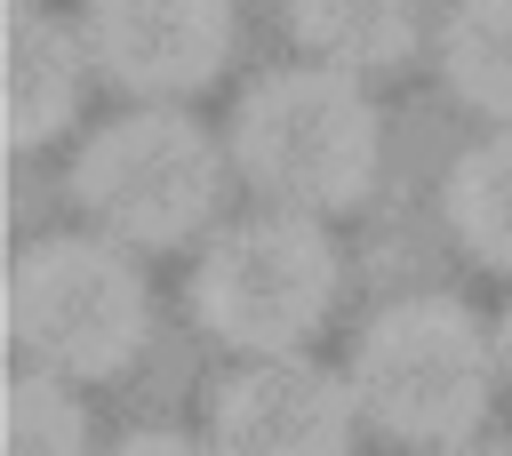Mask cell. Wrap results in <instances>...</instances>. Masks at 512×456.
Listing matches in <instances>:
<instances>
[{"label":"cell","mask_w":512,"mask_h":456,"mask_svg":"<svg viewBox=\"0 0 512 456\" xmlns=\"http://www.w3.org/2000/svg\"><path fill=\"white\" fill-rule=\"evenodd\" d=\"M344 400L360 424H376L400 448H456L480 432L496 400V344L456 296H392L352 336Z\"/></svg>","instance_id":"obj_1"},{"label":"cell","mask_w":512,"mask_h":456,"mask_svg":"<svg viewBox=\"0 0 512 456\" xmlns=\"http://www.w3.org/2000/svg\"><path fill=\"white\" fill-rule=\"evenodd\" d=\"M384 160V128L360 80L328 64H280L264 72L232 112V168L248 192H264L288 216H336L360 208Z\"/></svg>","instance_id":"obj_2"},{"label":"cell","mask_w":512,"mask_h":456,"mask_svg":"<svg viewBox=\"0 0 512 456\" xmlns=\"http://www.w3.org/2000/svg\"><path fill=\"white\" fill-rule=\"evenodd\" d=\"M8 336L40 376H120L152 336V288L104 232H48L16 248Z\"/></svg>","instance_id":"obj_3"},{"label":"cell","mask_w":512,"mask_h":456,"mask_svg":"<svg viewBox=\"0 0 512 456\" xmlns=\"http://www.w3.org/2000/svg\"><path fill=\"white\" fill-rule=\"evenodd\" d=\"M336 288H344V264H336L328 232L312 216L264 208V216L208 232V248L192 264V320L224 352L272 360V352H304L320 336V320L336 312Z\"/></svg>","instance_id":"obj_4"},{"label":"cell","mask_w":512,"mask_h":456,"mask_svg":"<svg viewBox=\"0 0 512 456\" xmlns=\"http://www.w3.org/2000/svg\"><path fill=\"white\" fill-rule=\"evenodd\" d=\"M72 200L112 248H176V240L208 232V216L224 200V152L192 112L136 104L80 144Z\"/></svg>","instance_id":"obj_5"},{"label":"cell","mask_w":512,"mask_h":456,"mask_svg":"<svg viewBox=\"0 0 512 456\" xmlns=\"http://www.w3.org/2000/svg\"><path fill=\"white\" fill-rule=\"evenodd\" d=\"M80 56L136 104L200 96L232 56V0H88Z\"/></svg>","instance_id":"obj_6"},{"label":"cell","mask_w":512,"mask_h":456,"mask_svg":"<svg viewBox=\"0 0 512 456\" xmlns=\"http://www.w3.org/2000/svg\"><path fill=\"white\" fill-rule=\"evenodd\" d=\"M352 400L304 352L240 360L208 400V456H352Z\"/></svg>","instance_id":"obj_7"},{"label":"cell","mask_w":512,"mask_h":456,"mask_svg":"<svg viewBox=\"0 0 512 456\" xmlns=\"http://www.w3.org/2000/svg\"><path fill=\"white\" fill-rule=\"evenodd\" d=\"M80 88H88L80 32L64 16L16 0V16H8V136H16V152H40L48 136H64V120L80 112Z\"/></svg>","instance_id":"obj_8"},{"label":"cell","mask_w":512,"mask_h":456,"mask_svg":"<svg viewBox=\"0 0 512 456\" xmlns=\"http://www.w3.org/2000/svg\"><path fill=\"white\" fill-rule=\"evenodd\" d=\"M424 24H432V0H288V32L304 40V56L344 80L408 64Z\"/></svg>","instance_id":"obj_9"},{"label":"cell","mask_w":512,"mask_h":456,"mask_svg":"<svg viewBox=\"0 0 512 456\" xmlns=\"http://www.w3.org/2000/svg\"><path fill=\"white\" fill-rule=\"evenodd\" d=\"M440 216H448V232L464 240L472 264L512 272V128H488L480 144H464L448 160Z\"/></svg>","instance_id":"obj_10"},{"label":"cell","mask_w":512,"mask_h":456,"mask_svg":"<svg viewBox=\"0 0 512 456\" xmlns=\"http://www.w3.org/2000/svg\"><path fill=\"white\" fill-rule=\"evenodd\" d=\"M440 72L456 104L512 128V0H448L440 16Z\"/></svg>","instance_id":"obj_11"},{"label":"cell","mask_w":512,"mask_h":456,"mask_svg":"<svg viewBox=\"0 0 512 456\" xmlns=\"http://www.w3.org/2000/svg\"><path fill=\"white\" fill-rule=\"evenodd\" d=\"M8 456H88V408L64 376L24 368L8 384Z\"/></svg>","instance_id":"obj_12"},{"label":"cell","mask_w":512,"mask_h":456,"mask_svg":"<svg viewBox=\"0 0 512 456\" xmlns=\"http://www.w3.org/2000/svg\"><path fill=\"white\" fill-rule=\"evenodd\" d=\"M112 456H208V448H200L192 432H160V424H152V432H128Z\"/></svg>","instance_id":"obj_13"},{"label":"cell","mask_w":512,"mask_h":456,"mask_svg":"<svg viewBox=\"0 0 512 456\" xmlns=\"http://www.w3.org/2000/svg\"><path fill=\"white\" fill-rule=\"evenodd\" d=\"M432 456H512V440H480V432H472V440H456V448H432Z\"/></svg>","instance_id":"obj_14"},{"label":"cell","mask_w":512,"mask_h":456,"mask_svg":"<svg viewBox=\"0 0 512 456\" xmlns=\"http://www.w3.org/2000/svg\"><path fill=\"white\" fill-rule=\"evenodd\" d=\"M488 344H496V376H512V312H504V328H496Z\"/></svg>","instance_id":"obj_15"}]
</instances>
